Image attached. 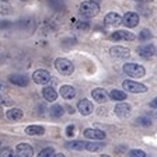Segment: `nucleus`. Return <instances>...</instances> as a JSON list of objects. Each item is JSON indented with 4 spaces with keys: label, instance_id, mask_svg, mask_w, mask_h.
<instances>
[{
    "label": "nucleus",
    "instance_id": "1",
    "mask_svg": "<svg viewBox=\"0 0 157 157\" xmlns=\"http://www.w3.org/2000/svg\"><path fill=\"white\" fill-rule=\"evenodd\" d=\"M80 14L83 17H87V18H93L100 13V6H98L97 2L91 0V2H83L80 4Z\"/></svg>",
    "mask_w": 157,
    "mask_h": 157
},
{
    "label": "nucleus",
    "instance_id": "2",
    "mask_svg": "<svg viewBox=\"0 0 157 157\" xmlns=\"http://www.w3.org/2000/svg\"><path fill=\"white\" fill-rule=\"evenodd\" d=\"M55 69L60 73V75L70 76L73 73V70H75V66H73V63L70 62V60H67V59L59 58L55 60Z\"/></svg>",
    "mask_w": 157,
    "mask_h": 157
},
{
    "label": "nucleus",
    "instance_id": "3",
    "mask_svg": "<svg viewBox=\"0 0 157 157\" xmlns=\"http://www.w3.org/2000/svg\"><path fill=\"white\" fill-rule=\"evenodd\" d=\"M124 72L128 76L136 77V78H140L146 75V70H144L143 66L136 65V63H126V65H124Z\"/></svg>",
    "mask_w": 157,
    "mask_h": 157
},
{
    "label": "nucleus",
    "instance_id": "4",
    "mask_svg": "<svg viewBox=\"0 0 157 157\" xmlns=\"http://www.w3.org/2000/svg\"><path fill=\"white\" fill-rule=\"evenodd\" d=\"M122 87H124L128 93H133V94L147 91V87L144 84H140V83H136V82H132V80H125V82L122 83Z\"/></svg>",
    "mask_w": 157,
    "mask_h": 157
},
{
    "label": "nucleus",
    "instance_id": "5",
    "mask_svg": "<svg viewBox=\"0 0 157 157\" xmlns=\"http://www.w3.org/2000/svg\"><path fill=\"white\" fill-rule=\"evenodd\" d=\"M122 24L128 28H133L139 24V16L136 13H132V11H128L124 17H122Z\"/></svg>",
    "mask_w": 157,
    "mask_h": 157
},
{
    "label": "nucleus",
    "instance_id": "6",
    "mask_svg": "<svg viewBox=\"0 0 157 157\" xmlns=\"http://www.w3.org/2000/svg\"><path fill=\"white\" fill-rule=\"evenodd\" d=\"M109 53H111V56H114V58H118V59H128L129 56H131V52H129V49L125 48V46H112L111 49H109Z\"/></svg>",
    "mask_w": 157,
    "mask_h": 157
},
{
    "label": "nucleus",
    "instance_id": "7",
    "mask_svg": "<svg viewBox=\"0 0 157 157\" xmlns=\"http://www.w3.org/2000/svg\"><path fill=\"white\" fill-rule=\"evenodd\" d=\"M33 78L36 84H46V83L51 80V75H49V72L41 69V70H35V72H34Z\"/></svg>",
    "mask_w": 157,
    "mask_h": 157
},
{
    "label": "nucleus",
    "instance_id": "8",
    "mask_svg": "<svg viewBox=\"0 0 157 157\" xmlns=\"http://www.w3.org/2000/svg\"><path fill=\"white\" fill-rule=\"evenodd\" d=\"M83 133H84V136L87 137V139H91V140H104L105 139V132L100 131V129H91V128H88Z\"/></svg>",
    "mask_w": 157,
    "mask_h": 157
},
{
    "label": "nucleus",
    "instance_id": "9",
    "mask_svg": "<svg viewBox=\"0 0 157 157\" xmlns=\"http://www.w3.org/2000/svg\"><path fill=\"white\" fill-rule=\"evenodd\" d=\"M137 53H139L142 58L149 59V58H151V56L156 55L157 51H156V48H154L151 44H146V45H142V46L137 48Z\"/></svg>",
    "mask_w": 157,
    "mask_h": 157
},
{
    "label": "nucleus",
    "instance_id": "10",
    "mask_svg": "<svg viewBox=\"0 0 157 157\" xmlns=\"http://www.w3.org/2000/svg\"><path fill=\"white\" fill-rule=\"evenodd\" d=\"M77 109L82 115H90L93 112V109H94V107H93L91 101L82 100V101H78V104H77Z\"/></svg>",
    "mask_w": 157,
    "mask_h": 157
},
{
    "label": "nucleus",
    "instance_id": "11",
    "mask_svg": "<svg viewBox=\"0 0 157 157\" xmlns=\"http://www.w3.org/2000/svg\"><path fill=\"white\" fill-rule=\"evenodd\" d=\"M16 153H17V156H20V157H31L34 154V150L29 144L20 143L18 146L16 147Z\"/></svg>",
    "mask_w": 157,
    "mask_h": 157
},
{
    "label": "nucleus",
    "instance_id": "12",
    "mask_svg": "<svg viewBox=\"0 0 157 157\" xmlns=\"http://www.w3.org/2000/svg\"><path fill=\"white\" fill-rule=\"evenodd\" d=\"M105 24L109 27H118L119 24H122V17L117 13H108L104 18Z\"/></svg>",
    "mask_w": 157,
    "mask_h": 157
},
{
    "label": "nucleus",
    "instance_id": "13",
    "mask_svg": "<svg viewBox=\"0 0 157 157\" xmlns=\"http://www.w3.org/2000/svg\"><path fill=\"white\" fill-rule=\"evenodd\" d=\"M135 38L136 36L129 31H117L111 35V39H114V41H133Z\"/></svg>",
    "mask_w": 157,
    "mask_h": 157
},
{
    "label": "nucleus",
    "instance_id": "14",
    "mask_svg": "<svg viewBox=\"0 0 157 157\" xmlns=\"http://www.w3.org/2000/svg\"><path fill=\"white\" fill-rule=\"evenodd\" d=\"M115 114L119 118H126L131 115V105L126 104V102H122V104H118L115 107Z\"/></svg>",
    "mask_w": 157,
    "mask_h": 157
},
{
    "label": "nucleus",
    "instance_id": "15",
    "mask_svg": "<svg viewBox=\"0 0 157 157\" xmlns=\"http://www.w3.org/2000/svg\"><path fill=\"white\" fill-rule=\"evenodd\" d=\"M59 93H60V95H62L65 100H72V98H75V95H76L75 87H72V86H69V84L62 86Z\"/></svg>",
    "mask_w": 157,
    "mask_h": 157
},
{
    "label": "nucleus",
    "instance_id": "16",
    "mask_svg": "<svg viewBox=\"0 0 157 157\" xmlns=\"http://www.w3.org/2000/svg\"><path fill=\"white\" fill-rule=\"evenodd\" d=\"M10 82L13 83V84L18 86V87H25L29 80L27 76H23V75H11L10 76Z\"/></svg>",
    "mask_w": 157,
    "mask_h": 157
},
{
    "label": "nucleus",
    "instance_id": "17",
    "mask_svg": "<svg viewBox=\"0 0 157 157\" xmlns=\"http://www.w3.org/2000/svg\"><path fill=\"white\" fill-rule=\"evenodd\" d=\"M42 95H44V98H45L46 101H49V102H53L56 98H58V93H56L52 87H45L44 88Z\"/></svg>",
    "mask_w": 157,
    "mask_h": 157
},
{
    "label": "nucleus",
    "instance_id": "18",
    "mask_svg": "<svg viewBox=\"0 0 157 157\" xmlns=\"http://www.w3.org/2000/svg\"><path fill=\"white\" fill-rule=\"evenodd\" d=\"M91 95L95 101H98V102H104V101H107V98H108L104 88H95V90H93Z\"/></svg>",
    "mask_w": 157,
    "mask_h": 157
},
{
    "label": "nucleus",
    "instance_id": "19",
    "mask_svg": "<svg viewBox=\"0 0 157 157\" xmlns=\"http://www.w3.org/2000/svg\"><path fill=\"white\" fill-rule=\"evenodd\" d=\"M6 117L9 118L10 121H18V119L23 118V111H21L20 108H11V109L7 111Z\"/></svg>",
    "mask_w": 157,
    "mask_h": 157
},
{
    "label": "nucleus",
    "instance_id": "20",
    "mask_svg": "<svg viewBox=\"0 0 157 157\" xmlns=\"http://www.w3.org/2000/svg\"><path fill=\"white\" fill-rule=\"evenodd\" d=\"M25 133L29 136H34V135H44L45 133V129L44 126H39V125H31V126L25 128Z\"/></svg>",
    "mask_w": 157,
    "mask_h": 157
},
{
    "label": "nucleus",
    "instance_id": "21",
    "mask_svg": "<svg viewBox=\"0 0 157 157\" xmlns=\"http://www.w3.org/2000/svg\"><path fill=\"white\" fill-rule=\"evenodd\" d=\"M63 112H65V109H63L62 105H59V104L52 105V107L49 108V115L52 118H60L63 115Z\"/></svg>",
    "mask_w": 157,
    "mask_h": 157
},
{
    "label": "nucleus",
    "instance_id": "22",
    "mask_svg": "<svg viewBox=\"0 0 157 157\" xmlns=\"http://www.w3.org/2000/svg\"><path fill=\"white\" fill-rule=\"evenodd\" d=\"M66 147L70 149V150H83V149H86V144L83 143V142L72 140V142H67V143H66Z\"/></svg>",
    "mask_w": 157,
    "mask_h": 157
},
{
    "label": "nucleus",
    "instance_id": "23",
    "mask_svg": "<svg viewBox=\"0 0 157 157\" xmlns=\"http://www.w3.org/2000/svg\"><path fill=\"white\" fill-rule=\"evenodd\" d=\"M109 98L114 100V101H124L125 98H126V94L124 91H119V90H112L109 93Z\"/></svg>",
    "mask_w": 157,
    "mask_h": 157
},
{
    "label": "nucleus",
    "instance_id": "24",
    "mask_svg": "<svg viewBox=\"0 0 157 157\" xmlns=\"http://www.w3.org/2000/svg\"><path fill=\"white\" fill-rule=\"evenodd\" d=\"M86 149L88 151H101L104 149V143H87Z\"/></svg>",
    "mask_w": 157,
    "mask_h": 157
},
{
    "label": "nucleus",
    "instance_id": "25",
    "mask_svg": "<svg viewBox=\"0 0 157 157\" xmlns=\"http://www.w3.org/2000/svg\"><path fill=\"white\" fill-rule=\"evenodd\" d=\"M151 38V34L149 29H142L140 31V35H139V39H140L142 42H144V41H149V39Z\"/></svg>",
    "mask_w": 157,
    "mask_h": 157
},
{
    "label": "nucleus",
    "instance_id": "26",
    "mask_svg": "<svg viewBox=\"0 0 157 157\" xmlns=\"http://www.w3.org/2000/svg\"><path fill=\"white\" fill-rule=\"evenodd\" d=\"M39 157H48V156H55V151H53L52 147H46V149H44V150L39 151L38 154Z\"/></svg>",
    "mask_w": 157,
    "mask_h": 157
},
{
    "label": "nucleus",
    "instance_id": "27",
    "mask_svg": "<svg viewBox=\"0 0 157 157\" xmlns=\"http://www.w3.org/2000/svg\"><path fill=\"white\" fill-rule=\"evenodd\" d=\"M128 156H131V157H144L146 153H144L143 150H131Z\"/></svg>",
    "mask_w": 157,
    "mask_h": 157
},
{
    "label": "nucleus",
    "instance_id": "28",
    "mask_svg": "<svg viewBox=\"0 0 157 157\" xmlns=\"http://www.w3.org/2000/svg\"><path fill=\"white\" fill-rule=\"evenodd\" d=\"M75 133H76V126L75 125H70V126L66 128V135H67V136L72 137Z\"/></svg>",
    "mask_w": 157,
    "mask_h": 157
},
{
    "label": "nucleus",
    "instance_id": "29",
    "mask_svg": "<svg viewBox=\"0 0 157 157\" xmlns=\"http://www.w3.org/2000/svg\"><path fill=\"white\" fill-rule=\"evenodd\" d=\"M137 124L139 125H143V126H150V119H147V118H139L137 119Z\"/></svg>",
    "mask_w": 157,
    "mask_h": 157
},
{
    "label": "nucleus",
    "instance_id": "30",
    "mask_svg": "<svg viewBox=\"0 0 157 157\" xmlns=\"http://www.w3.org/2000/svg\"><path fill=\"white\" fill-rule=\"evenodd\" d=\"M9 156H13V151L10 149H2V157H9Z\"/></svg>",
    "mask_w": 157,
    "mask_h": 157
},
{
    "label": "nucleus",
    "instance_id": "31",
    "mask_svg": "<svg viewBox=\"0 0 157 157\" xmlns=\"http://www.w3.org/2000/svg\"><path fill=\"white\" fill-rule=\"evenodd\" d=\"M150 107L151 108H157V98H154L153 101H150Z\"/></svg>",
    "mask_w": 157,
    "mask_h": 157
},
{
    "label": "nucleus",
    "instance_id": "32",
    "mask_svg": "<svg viewBox=\"0 0 157 157\" xmlns=\"http://www.w3.org/2000/svg\"><path fill=\"white\" fill-rule=\"evenodd\" d=\"M67 112H70V114H73V108H72V107H67Z\"/></svg>",
    "mask_w": 157,
    "mask_h": 157
},
{
    "label": "nucleus",
    "instance_id": "33",
    "mask_svg": "<svg viewBox=\"0 0 157 157\" xmlns=\"http://www.w3.org/2000/svg\"><path fill=\"white\" fill-rule=\"evenodd\" d=\"M142 3H150V2H153V0H140Z\"/></svg>",
    "mask_w": 157,
    "mask_h": 157
},
{
    "label": "nucleus",
    "instance_id": "34",
    "mask_svg": "<svg viewBox=\"0 0 157 157\" xmlns=\"http://www.w3.org/2000/svg\"><path fill=\"white\" fill-rule=\"evenodd\" d=\"M2 2H9V0H2Z\"/></svg>",
    "mask_w": 157,
    "mask_h": 157
},
{
    "label": "nucleus",
    "instance_id": "35",
    "mask_svg": "<svg viewBox=\"0 0 157 157\" xmlns=\"http://www.w3.org/2000/svg\"><path fill=\"white\" fill-rule=\"evenodd\" d=\"M23 2H25V0H23Z\"/></svg>",
    "mask_w": 157,
    "mask_h": 157
}]
</instances>
